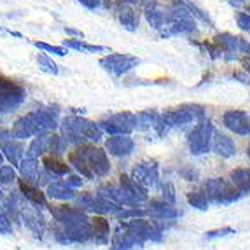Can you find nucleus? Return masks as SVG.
Masks as SVG:
<instances>
[{
  "label": "nucleus",
  "mask_w": 250,
  "mask_h": 250,
  "mask_svg": "<svg viewBox=\"0 0 250 250\" xmlns=\"http://www.w3.org/2000/svg\"><path fill=\"white\" fill-rule=\"evenodd\" d=\"M60 128L65 144H74L77 147L86 146V142H98L102 138L100 125L81 116H70L63 119Z\"/></svg>",
  "instance_id": "nucleus-3"
},
{
  "label": "nucleus",
  "mask_w": 250,
  "mask_h": 250,
  "mask_svg": "<svg viewBox=\"0 0 250 250\" xmlns=\"http://www.w3.org/2000/svg\"><path fill=\"white\" fill-rule=\"evenodd\" d=\"M105 149L116 158H126L133 152L135 142L128 135H114V137H108V140L105 142Z\"/></svg>",
  "instance_id": "nucleus-18"
},
{
  "label": "nucleus",
  "mask_w": 250,
  "mask_h": 250,
  "mask_svg": "<svg viewBox=\"0 0 250 250\" xmlns=\"http://www.w3.org/2000/svg\"><path fill=\"white\" fill-rule=\"evenodd\" d=\"M247 11H249V14H250V4H249V5H247Z\"/></svg>",
  "instance_id": "nucleus-50"
},
{
  "label": "nucleus",
  "mask_w": 250,
  "mask_h": 250,
  "mask_svg": "<svg viewBox=\"0 0 250 250\" xmlns=\"http://www.w3.org/2000/svg\"><path fill=\"white\" fill-rule=\"evenodd\" d=\"M2 165H4V154L0 152V167H2Z\"/></svg>",
  "instance_id": "nucleus-48"
},
{
  "label": "nucleus",
  "mask_w": 250,
  "mask_h": 250,
  "mask_svg": "<svg viewBox=\"0 0 250 250\" xmlns=\"http://www.w3.org/2000/svg\"><path fill=\"white\" fill-rule=\"evenodd\" d=\"M0 200H2V191H0Z\"/></svg>",
  "instance_id": "nucleus-51"
},
{
  "label": "nucleus",
  "mask_w": 250,
  "mask_h": 250,
  "mask_svg": "<svg viewBox=\"0 0 250 250\" xmlns=\"http://www.w3.org/2000/svg\"><path fill=\"white\" fill-rule=\"evenodd\" d=\"M32 44H34L35 47H39V49L58 54V56H65V54H67V47H63V46H51V44H46V42H32Z\"/></svg>",
  "instance_id": "nucleus-37"
},
{
  "label": "nucleus",
  "mask_w": 250,
  "mask_h": 250,
  "mask_svg": "<svg viewBox=\"0 0 250 250\" xmlns=\"http://www.w3.org/2000/svg\"><path fill=\"white\" fill-rule=\"evenodd\" d=\"M65 184H67V186H70L72 189L81 188V186H83V179H81V177H77V175H68V179L65 180Z\"/></svg>",
  "instance_id": "nucleus-42"
},
{
  "label": "nucleus",
  "mask_w": 250,
  "mask_h": 250,
  "mask_svg": "<svg viewBox=\"0 0 250 250\" xmlns=\"http://www.w3.org/2000/svg\"><path fill=\"white\" fill-rule=\"evenodd\" d=\"M179 175L182 177L184 180H189V182H196L200 179V171L196 168H192L191 165H186L179 170Z\"/></svg>",
  "instance_id": "nucleus-36"
},
{
  "label": "nucleus",
  "mask_w": 250,
  "mask_h": 250,
  "mask_svg": "<svg viewBox=\"0 0 250 250\" xmlns=\"http://www.w3.org/2000/svg\"><path fill=\"white\" fill-rule=\"evenodd\" d=\"M20 171L21 175L25 177V180H28L32 184L39 182V179H41V168H39L37 159L23 158V161L20 163Z\"/></svg>",
  "instance_id": "nucleus-30"
},
{
  "label": "nucleus",
  "mask_w": 250,
  "mask_h": 250,
  "mask_svg": "<svg viewBox=\"0 0 250 250\" xmlns=\"http://www.w3.org/2000/svg\"><path fill=\"white\" fill-rule=\"evenodd\" d=\"M147 212L152 217H158V219H171L173 221V219L179 217V210L165 200H150Z\"/></svg>",
  "instance_id": "nucleus-21"
},
{
  "label": "nucleus",
  "mask_w": 250,
  "mask_h": 250,
  "mask_svg": "<svg viewBox=\"0 0 250 250\" xmlns=\"http://www.w3.org/2000/svg\"><path fill=\"white\" fill-rule=\"evenodd\" d=\"M51 133H53V131H49V133L37 135V137L32 140V144L28 146V149H26V158L37 159V158H41L44 152H49Z\"/></svg>",
  "instance_id": "nucleus-25"
},
{
  "label": "nucleus",
  "mask_w": 250,
  "mask_h": 250,
  "mask_svg": "<svg viewBox=\"0 0 250 250\" xmlns=\"http://www.w3.org/2000/svg\"><path fill=\"white\" fill-rule=\"evenodd\" d=\"M240 53H245L247 56H250V42H247L245 39L240 41Z\"/></svg>",
  "instance_id": "nucleus-44"
},
{
  "label": "nucleus",
  "mask_w": 250,
  "mask_h": 250,
  "mask_svg": "<svg viewBox=\"0 0 250 250\" xmlns=\"http://www.w3.org/2000/svg\"><path fill=\"white\" fill-rule=\"evenodd\" d=\"M163 200L168 201V203L175 205L177 201V194H175V186L171 182H165L163 184Z\"/></svg>",
  "instance_id": "nucleus-38"
},
{
  "label": "nucleus",
  "mask_w": 250,
  "mask_h": 250,
  "mask_svg": "<svg viewBox=\"0 0 250 250\" xmlns=\"http://www.w3.org/2000/svg\"><path fill=\"white\" fill-rule=\"evenodd\" d=\"M188 201L191 207L198 210H208V205H210V200L208 196L205 194L203 189H194V191H189L188 192Z\"/></svg>",
  "instance_id": "nucleus-33"
},
{
  "label": "nucleus",
  "mask_w": 250,
  "mask_h": 250,
  "mask_svg": "<svg viewBox=\"0 0 250 250\" xmlns=\"http://www.w3.org/2000/svg\"><path fill=\"white\" fill-rule=\"evenodd\" d=\"M201 119H205V107L198 104H184L161 114V121L156 126V133L159 137H165L171 128L186 126L192 121H201Z\"/></svg>",
  "instance_id": "nucleus-4"
},
{
  "label": "nucleus",
  "mask_w": 250,
  "mask_h": 250,
  "mask_svg": "<svg viewBox=\"0 0 250 250\" xmlns=\"http://www.w3.org/2000/svg\"><path fill=\"white\" fill-rule=\"evenodd\" d=\"M119 186H121L123 191L128 194L135 203H142V201L149 200V194H147V189L144 188L142 184H138L133 177L129 175H121L119 177Z\"/></svg>",
  "instance_id": "nucleus-19"
},
{
  "label": "nucleus",
  "mask_w": 250,
  "mask_h": 250,
  "mask_svg": "<svg viewBox=\"0 0 250 250\" xmlns=\"http://www.w3.org/2000/svg\"><path fill=\"white\" fill-rule=\"evenodd\" d=\"M146 20L149 21V25L154 30H158L161 37H171L170 34V21H168V13L159 9L154 2H150L144 11Z\"/></svg>",
  "instance_id": "nucleus-16"
},
{
  "label": "nucleus",
  "mask_w": 250,
  "mask_h": 250,
  "mask_svg": "<svg viewBox=\"0 0 250 250\" xmlns=\"http://www.w3.org/2000/svg\"><path fill=\"white\" fill-rule=\"evenodd\" d=\"M233 77H236V79H240V83H243V84H250V79H249V77H247L245 74H240V72H234Z\"/></svg>",
  "instance_id": "nucleus-46"
},
{
  "label": "nucleus",
  "mask_w": 250,
  "mask_h": 250,
  "mask_svg": "<svg viewBox=\"0 0 250 250\" xmlns=\"http://www.w3.org/2000/svg\"><path fill=\"white\" fill-rule=\"evenodd\" d=\"M144 240L135 231H131L125 222H119L116 233L112 234L110 250H131L133 247H142Z\"/></svg>",
  "instance_id": "nucleus-13"
},
{
  "label": "nucleus",
  "mask_w": 250,
  "mask_h": 250,
  "mask_svg": "<svg viewBox=\"0 0 250 250\" xmlns=\"http://www.w3.org/2000/svg\"><path fill=\"white\" fill-rule=\"evenodd\" d=\"M51 215L58 221V224L62 226H74V224H81V222H89L88 215L83 208H75V207H67V205H54L51 207Z\"/></svg>",
  "instance_id": "nucleus-14"
},
{
  "label": "nucleus",
  "mask_w": 250,
  "mask_h": 250,
  "mask_svg": "<svg viewBox=\"0 0 250 250\" xmlns=\"http://www.w3.org/2000/svg\"><path fill=\"white\" fill-rule=\"evenodd\" d=\"M212 150L217 156L221 158L229 159L233 156H236V144L231 137L224 133H213V140H212Z\"/></svg>",
  "instance_id": "nucleus-20"
},
{
  "label": "nucleus",
  "mask_w": 250,
  "mask_h": 250,
  "mask_svg": "<svg viewBox=\"0 0 250 250\" xmlns=\"http://www.w3.org/2000/svg\"><path fill=\"white\" fill-rule=\"evenodd\" d=\"M131 2H133V0H125V4L117 11V18H119V23H121L125 30H128V32H137L138 16L133 11V7H131Z\"/></svg>",
  "instance_id": "nucleus-23"
},
{
  "label": "nucleus",
  "mask_w": 250,
  "mask_h": 250,
  "mask_svg": "<svg viewBox=\"0 0 250 250\" xmlns=\"http://www.w3.org/2000/svg\"><path fill=\"white\" fill-rule=\"evenodd\" d=\"M16 179H18L16 170H14L13 167H5V165H2V167H0V184H5V186H9V184H13Z\"/></svg>",
  "instance_id": "nucleus-35"
},
{
  "label": "nucleus",
  "mask_w": 250,
  "mask_h": 250,
  "mask_svg": "<svg viewBox=\"0 0 250 250\" xmlns=\"http://www.w3.org/2000/svg\"><path fill=\"white\" fill-rule=\"evenodd\" d=\"M140 63V58L138 56H133V54H123V53H114L108 54L105 58L100 60V67L104 70H107L108 74H112L114 77H121L126 72L133 70Z\"/></svg>",
  "instance_id": "nucleus-10"
},
{
  "label": "nucleus",
  "mask_w": 250,
  "mask_h": 250,
  "mask_svg": "<svg viewBox=\"0 0 250 250\" xmlns=\"http://www.w3.org/2000/svg\"><path fill=\"white\" fill-rule=\"evenodd\" d=\"M63 47H67V49H75V51H83V53H102V51H105L104 46L86 44V42L77 41V39H65V41H63Z\"/></svg>",
  "instance_id": "nucleus-32"
},
{
  "label": "nucleus",
  "mask_w": 250,
  "mask_h": 250,
  "mask_svg": "<svg viewBox=\"0 0 250 250\" xmlns=\"http://www.w3.org/2000/svg\"><path fill=\"white\" fill-rule=\"evenodd\" d=\"M18 186H20V192L30 201V203L37 205V207H46L47 205L44 192H42L37 186H34V184L28 182V180H25V179L18 180Z\"/></svg>",
  "instance_id": "nucleus-22"
},
{
  "label": "nucleus",
  "mask_w": 250,
  "mask_h": 250,
  "mask_svg": "<svg viewBox=\"0 0 250 250\" xmlns=\"http://www.w3.org/2000/svg\"><path fill=\"white\" fill-rule=\"evenodd\" d=\"M91 229H93V240L98 245H105L108 242V234H110V226L108 221L104 217H93L91 219Z\"/></svg>",
  "instance_id": "nucleus-27"
},
{
  "label": "nucleus",
  "mask_w": 250,
  "mask_h": 250,
  "mask_svg": "<svg viewBox=\"0 0 250 250\" xmlns=\"http://www.w3.org/2000/svg\"><path fill=\"white\" fill-rule=\"evenodd\" d=\"M168 21H170V34H192L196 32V18L192 16L188 4L182 0H173L168 7Z\"/></svg>",
  "instance_id": "nucleus-5"
},
{
  "label": "nucleus",
  "mask_w": 250,
  "mask_h": 250,
  "mask_svg": "<svg viewBox=\"0 0 250 250\" xmlns=\"http://www.w3.org/2000/svg\"><path fill=\"white\" fill-rule=\"evenodd\" d=\"M79 2L84 5V7L96 9V7H100V2H102V0H79Z\"/></svg>",
  "instance_id": "nucleus-43"
},
{
  "label": "nucleus",
  "mask_w": 250,
  "mask_h": 250,
  "mask_svg": "<svg viewBox=\"0 0 250 250\" xmlns=\"http://www.w3.org/2000/svg\"><path fill=\"white\" fill-rule=\"evenodd\" d=\"M60 126L58 123V108L42 107L34 112L21 116L13 125V137L18 140H25L30 137H37L42 133H49Z\"/></svg>",
  "instance_id": "nucleus-1"
},
{
  "label": "nucleus",
  "mask_w": 250,
  "mask_h": 250,
  "mask_svg": "<svg viewBox=\"0 0 250 250\" xmlns=\"http://www.w3.org/2000/svg\"><path fill=\"white\" fill-rule=\"evenodd\" d=\"M131 177L144 188H154L159 179V168L156 161H142L131 171Z\"/></svg>",
  "instance_id": "nucleus-17"
},
{
  "label": "nucleus",
  "mask_w": 250,
  "mask_h": 250,
  "mask_svg": "<svg viewBox=\"0 0 250 250\" xmlns=\"http://www.w3.org/2000/svg\"><path fill=\"white\" fill-rule=\"evenodd\" d=\"M234 233H236V229H233V228H221V229L207 231V233H205V238H207V240H215V238L231 236V234H234Z\"/></svg>",
  "instance_id": "nucleus-39"
},
{
  "label": "nucleus",
  "mask_w": 250,
  "mask_h": 250,
  "mask_svg": "<svg viewBox=\"0 0 250 250\" xmlns=\"http://www.w3.org/2000/svg\"><path fill=\"white\" fill-rule=\"evenodd\" d=\"M26 98L25 88L0 74V114L14 112Z\"/></svg>",
  "instance_id": "nucleus-7"
},
{
  "label": "nucleus",
  "mask_w": 250,
  "mask_h": 250,
  "mask_svg": "<svg viewBox=\"0 0 250 250\" xmlns=\"http://www.w3.org/2000/svg\"><path fill=\"white\" fill-rule=\"evenodd\" d=\"M203 191L208 196V200L217 205H229L243 196L242 192L231 184V180L228 182V180L219 179V177H213V179L207 180L203 184Z\"/></svg>",
  "instance_id": "nucleus-6"
},
{
  "label": "nucleus",
  "mask_w": 250,
  "mask_h": 250,
  "mask_svg": "<svg viewBox=\"0 0 250 250\" xmlns=\"http://www.w3.org/2000/svg\"><path fill=\"white\" fill-rule=\"evenodd\" d=\"M56 238H58L62 243H70V242L84 243V242H88V240H91L93 238L91 221L81 222V224H74V226H62V228L56 231Z\"/></svg>",
  "instance_id": "nucleus-12"
},
{
  "label": "nucleus",
  "mask_w": 250,
  "mask_h": 250,
  "mask_svg": "<svg viewBox=\"0 0 250 250\" xmlns=\"http://www.w3.org/2000/svg\"><path fill=\"white\" fill-rule=\"evenodd\" d=\"M188 7H189V11H191V14H192L194 18H198V20L205 21V23H208V26H213V21L210 20V16H208L207 13H205L203 9H200L198 5L191 4V2H188Z\"/></svg>",
  "instance_id": "nucleus-40"
},
{
  "label": "nucleus",
  "mask_w": 250,
  "mask_h": 250,
  "mask_svg": "<svg viewBox=\"0 0 250 250\" xmlns=\"http://www.w3.org/2000/svg\"><path fill=\"white\" fill-rule=\"evenodd\" d=\"M236 25L243 32H250V14L249 13H236Z\"/></svg>",
  "instance_id": "nucleus-41"
},
{
  "label": "nucleus",
  "mask_w": 250,
  "mask_h": 250,
  "mask_svg": "<svg viewBox=\"0 0 250 250\" xmlns=\"http://www.w3.org/2000/svg\"><path fill=\"white\" fill-rule=\"evenodd\" d=\"M102 131L108 133L110 137L114 135H129L135 129V114L131 112H117L110 116L102 117L100 121Z\"/></svg>",
  "instance_id": "nucleus-9"
},
{
  "label": "nucleus",
  "mask_w": 250,
  "mask_h": 250,
  "mask_svg": "<svg viewBox=\"0 0 250 250\" xmlns=\"http://www.w3.org/2000/svg\"><path fill=\"white\" fill-rule=\"evenodd\" d=\"M42 165L46 168V171H49L51 175H67L70 171V167L67 163L58 159L56 156H44L42 158Z\"/></svg>",
  "instance_id": "nucleus-31"
},
{
  "label": "nucleus",
  "mask_w": 250,
  "mask_h": 250,
  "mask_svg": "<svg viewBox=\"0 0 250 250\" xmlns=\"http://www.w3.org/2000/svg\"><path fill=\"white\" fill-rule=\"evenodd\" d=\"M47 196L53 198V200L68 201L75 198V191L65 182H51L47 186Z\"/></svg>",
  "instance_id": "nucleus-29"
},
{
  "label": "nucleus",
  "mask_w": 250,
  "mask_h": 250,
  "mask_svg": "<svg viewBox=\"0 0 250 250\" xmlns=\"http://www.w3.org/2000/svg\"><path fill=\"white\" fill-rule=\"evenodd\" d=\"M37 63H39V67H41L44 72H47V74L56 75L60 72L58 65H56V63H54L53 60H51L49 56H47V54H44V53L37 54Z\"/></svg>",
  "instance_id": "nucleus-34"
},
{
  "label": "nucleus",
  "mask_w": 250,
  "mask_h": 250,
  "mask_svg": "<svg viewBox=\"0 0 250 250\" xmlns=\"http://www.w3.org/2000/svg\"><path fill=\"white\" fill-rule=\"evenodd\" d=\"M213 133H215V129H213V125L210 119H201V121H198L188 137L189 152L194 156L207 154V152L212 149Z\"/></svg>",
  "instance_id": "nucleus-8"
},
{
  "label": "nucleus",
  "mask_w": 250,
  "mask_h": 250,
  "mask_svg": "<svg viewBox=\"0 0 250 250\" xmlns=\"http://www.w3.org/2000/svg\"><path fill=\"white\" fill-rule=\"evenodd\" d=\"M65 32H67V34H70V35H75V37H81V39L84 37V34H83V32H81V30H75V28H65Z\"/></svg>",
  "instance_id": "nucleus-47"
},
{
  "label": "nucleus",
  "mask_w": 250,
  "mask_h": 250,
  "mask_svg": "<svg viewBox=\"0 0 250 250\" xmlns=\"http://www.w3.org/2000/svg\"><path fill=\"white\" fill-rule=\"evenodd\" d=\"M68 163L86 179L105 177L110 171V161L107 158V152L100 147L88 146V144L79 146L74 152H70Z\"/></svg>",
  "instance_id": "nucleus-2"
},
{
  "label": "nucleus",
  "mask_w": 250,
  "mask_h": 250,
  "mask_svg": "<svg viewBox=\"0 0 250 250\" xmlns=\"http://www.w3.org/2000/svg\"><path fill=\"white\" fill-rule=\"evenodd\" d=\"M20 212L26 228L34 231L35 234H42V231H44V221H42L41 213L35 208H32V207H21Z\"/></svg>",
  "instance_id": "nucleus-26"
},
{
  "label": "nucleus",
  "mask_w": 250,
  "mask_h": 250,
  "mask_svg": "<svg viewBox=\"0 0 250 250\" xmlns=\"http://www.w3.org/2000/svg\"><path fill=\"white\" fill-rule=\"evenodd\" d=\"M247 156L250 158V144H249V147H247Z\"/></svg>",
  "instance_id": "nucleus-49"
},
{
  "label": "nucleus",
  "mask_w": 250,
  "mask_h": 250,
  "mask_svg": "<svg viewBox=\"0 0 250 250\" xmlns=\"http://www.w3.org/2000/svg\"><path fill=\"white\" fill-rule=\"evenodd\" d=\"M240 65H242L243 70L250 75V56H243V58H240Z\"/></svg>",
  "instance_id": "nucleus-45"
},
{
  "label": "nucleus",
  "mask_w": 250,
  "mask_h": 250,
  "mask_svg": "<svg viewBox=\"0 0 250 250\" xmlns=\"http://www.w3.org/2000/svg\"><path fill=\"white\" fill-rule=\"evenodd\" d=\"M222 123L233 133L240 137H250V116L245 110H238V108L226 110L222 116Z\"/></svg>",
  "instance_id": "nucleus-15"
},
{
  "label": "nucleus",
  "mask_w": 250,
  "mask_h": 250,
  "mask_svg": "<svg viewBox=\"0 0 250 250\" xmlns=\"http://www.w3.org/2000/svg\"><path fill=\"white\" fill-rule=\"evenodd\" d=\"M229 180L243 196L250 192V170L249 168H236L229 173Z\"/></svg>",
  "instance_id": "nucleus-28"
},
{
  "label": "nucleus",
  "mask_w": 250,
  "mask_h": 250,
  "mask_svg": "<svg viewBox=\"0 0 250 250\" xmlns=\"http://www.w3.org/2000/svg\"><path fill=\"white\" fill-rule=\"evenodd\" d=\"M0 152L11 161V165L20 167V163L23 161V156H25V146L21 140L13 137V133L0 129Z\"/></svg>",
  "instance_id": "nucleus-11"
},
{
  "label": "nucleus",
  "mask_w": 250,
  "mask_h": 250,
  "mask_svg": "<svg viewBox=\"0 0 250 250\" xmlns=\"http://www.w3.org/2000/svg\"><path fill=\"white\" fill-rule=\"evenodd\" d=\"M159 121H161V114L154 108H147L135 114V129H156Z\"/></svg>",
  "instance_id": "nucleus-24"
}]
</instances>
